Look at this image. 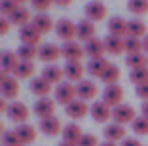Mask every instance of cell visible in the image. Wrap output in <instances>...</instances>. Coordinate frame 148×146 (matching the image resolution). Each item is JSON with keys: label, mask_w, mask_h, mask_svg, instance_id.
<instances>
[{"label": "cell", "mask_w": 148, "mask_h": 146, "mask_svg": "<svg viewBox=\"0 0 148 146\" xmlns=\"http://www.w3.org/2000/svg\"><path fill=\"white\" fill-rule=\"evenodd\" d=\"M78 99V93H76V86H72L70 82H61L55 87V101L63 106L70 104L72 101Z\"/></svg>", "instance_id": "1"}, {"label": "cell", "mask_w": 148, "mask_h": 146, "mask_svg": "<svg viewBox=\"0 0 148 146\" xmlns=\"http://www.w3.org/2000/svg\"><path fill=\"white\" fill-rule=\"evenodd\" d=\"M135 118H137V112H135V108L131 106V104L122 103V104H118L116 108H112V120L116 121V123H120V125L133 123Z\"/></svg>", "instance_id": "2"}, {"label": "cell", "mask_w": 148, "mask_h": 146, "mask_svg": "<svg viewBox=\"0 0 148 146\" xmlns=\"http://www.w3.org/2000/svg\"><path fill=\"white\" fill-rule=\"evenodd\" d=\"M6 114H8V118L12 121H15V123H27V120L31 116L29 106H27L25 103H21V101H12L8 110H6Z\"/></svg>", "instance_id": "3"}, {"label": "cell", "mask_w": 148, "mask_h": 146, "mask_svg": "<svg viewBox=\"0 0 148 146\" xmlns=\"http://www.w3.org/2000/svg\"><path fill=\"white\" fill-rule=\"evenodd\" d=\"M0 89H2V99H15V97L19 95L17 78L2 72L0 74Z\"/></svg>", "instance_id": "4"}, {"label": "cell", "mask_w": 148, "mask_h": 146, "mask_svg": "<svg viewBox=\"0 0 148 146\" xmlns=\"http://www.w3.org/2000/svg\"><path fill=\"white\" fill-rule=\"evenodd\" d=\"M63 57L66 59V63H82V57L86 55V49L82 47V44L72 40V42H65L61 46Z\"/></svg>", "instance_id": "5"}, {"label": "cell", "mask_w": 148, "mask_h": 146, "mask_svg": "<svg viewBox=\"0 0 148 146\" xmlns=\"http://www.w3.org/2000/svg\"><path fill=\"white\" fill-rule=\"evenodd\" d=\"M103 101H105L110 108H116L118 104L123 103V87L120 86V84L106 86L105 91H103Z\"/></svg>", "instance_id": "6"}, {"label": "cell", "mask_w": 148, "mask_h": 146, "mask_svg": "<svg viewBox=\"0 0 148 146\" xmlns=\"http://www.w3.org/2000/svg\"><path fill=\"white\" fill-rule=\"evenodd\" d=\"M59 57H63V49L57 44H42L38 47V59L48 64H53Z\"/></svg>", "instance_id": "7"}, {"label": "cell", "mask_w": 148, "mask_h": 146, "mask_svg": "<svg viewBox=\"0 0 148 146\" xmlns=\"http://www.w3.org/2000/svg\"><path fill=\"white\" fill-rule=\"evenodd\" d=\"M106 17V6L101 0H91L86 4V19L93 23H99Z\"/></svg>", "instance_id": "8"}, {"label": "cell", "mask_w": 148, "mask_h": 146, "mask_svg": "<svg viewBox=\"0 0 148 146\" xmlns=\"http://www.w3.org/2000/svg\"><path fill=\"white\" fill-rule=\"evenodd\" d=\"M55 32L63 42H72L76 38V23H72L70 19H59L55 25Z\"/></svg>", "instance_id": "9"}, {"label": "cell", "mask_w": 148, "mask_h": 146, "mask_svg": "<svg viewBox=\"0 0 148 146\" xmlns=\"http://www.w3.org/2000/svg\"><path fill=\"white\" fill-rule=\"evenodd\" d=\"M89 114H91V118L97 121V123H106V121L112 118V108H110L105 101H97V103L91 104Z\"/></svg>", "instance_id": "10"}, {"label": "cell", "mask_w": 148, "mask_h": 146, "mask_svg": "<svg viewBox=\"0 0 148 146\" xmlns=\"http://www.w3.org/2000/svg\"><path fill=\"white\" fill-rule=\"evenodd\" d=\"M89 110H91V106H87V103L82 101V99H76V101H72L70 104L65 106L66 116L72 118V120H82V118H86L87 114H89Z\"/></svg>", "instance_id": "11"}, {"label": "cell", "mask_w": 148, "mask_h": 146, "mask_svg": "<svg viewBox=\"0 0 148 146\" xmlns=\"http://www.w3.org/2000/svg\"><path fill=\"white\" fill-rule=\"evenodd\" d=\"M76 38L80 42H89V40L95 38V23L89 21V19H82V21L76 23Z\"/></svg>", "instance_id": "12"}, {"label": "cell", "mask_w": 148, "mask_h": 146, "mask_svg": "<svg viewBox=\"0 0 148 146\" xmlns=\"http://www.w3.org/2000/svg\"><path fill=\"white\" fill-rule=\"evenodd\" d=\"M55 103L57 101H51L48 99V97H44V99H38L34 103V114L40 118V120H44V118H51L53 114H55Z\"/></svg>", "instance_id": "13"}, {"label": "cell", "mask_w": 148, "mask_h": 146, "mask_svg": "<svg viewBox=\"0 0 148 146\" xmlns=\"http://www.w3.org/2000/svg\"><path fill=\"white\" fill-rule=\"evenodd\" d=\"M19 38H21V44H27V46H40V42H42V34L32 25L21 27L19 29Z\"/></svg>", "instance_id": "14"}, {"label": "cell", "mask_w": 148, "mask_h": 146, "mask_svg": "<svg viewBox=\"0 0 148 146\" xmlns=\"http://www.w3.org/2000/svg\"><path fill=\"white\" fill-rule=\"evenodd\" d=\"M40 131L48 137H55V135L63 133V125H61V120L57 116H51V118H44L40 120Z\"/></svg>", "instance_id": "15"}, {"label": "cell", "mask_w": 148, "mask_h": 146, "mask_svg": "<svg viewBox=\"0 0 148 146\" xmlns=\"http://www.w3.org/2000/svg\"><path fill=\"white\" fill-rule=\"evenodd\" d=\"M76 93H78V99L82 101H91L97 97V86L91 80H82V82L76 84Z\"/></svg>", "instance_id": "16"}, {"label": "cell", "mask_w": 148, "mask_h": 146, "mask_svg": "<svg viewBox=\"0 0 148 146\" xmlns=\"http://www.w3.org/2000/svg\"><path fill=\"white\" fill-rule=\"evenodd\" d=\"M63 76H65V69H61V66H57V64H48V66H44L42 70V78L46 80V82H49L53 86H59V84L63 82Z\"/></svg>", "instance_id": "17"}, {"label": "cell", "mask_w": 148, "mask_h": 146, "mask_svg": "<svg viewBox=\"0 0 148 146\" xmlns=\"http://www.w3.org/2000/svg\"><path fill=\"white\" fill-rule=\"evenodd\" d=\"M84 49H86V55H89L91 59H99V57H105V53H106L105 40L93 38V40H89V42L84 44Z\"/></svg>", "instance_id": "18"}, {"label": "cell", "mask_w": 148, "mask_h": 146, "mask_svg": "<svg viewBox=\"0 0 148 146\" xmlns=\"http://www.w3.org/2000/svg\"><path fill=\"white\" fill-rule=\"evenodd\" d=\"M19 63H21V59L17 57V53H13V51H4V53H2V57H0L2 72H6V74H13Z\"/></svg>", "instance_id": "19"}, {"label": "cell", "mask_w": 148, "mask_h": 146, "mask_svg": "<svg viewBox=\"0 0 148 146\" xmlns=\"http://www.w3.org/2000/svg\"><path fill=\"white\" fill-rule=\"evenodd\" d=\"M103 135H105L106 141L110 142H118V141H123L125 138V129H123V125L120 123H108L105 129H103Z\"/></svg>", "instance_id": "20"}, {"label": "cell", "mask_w": 148, "mask_h": 146, "mask_svg": "<svg viewBox=\"0 0 148 146\" xmlns=\"http://www.w3.org/2000/svg\"><path fill=\"white\" fill-rule=\"evenodd\" d=\"M108 30L110 34L120 36V38H125L127 36V21L120 15H114V17L108 19Z\"/></svg>", "instance_id": "21"}, {"label": "cell", "mask_w": 148, "mask_h": 146, "mask_svg": "<svg viewBox=\"0 0 148 146\" xmlns=\"http://www.w3.org/2000/svg\"><path fill=\"white\" fill-rule=\"evenodd\" d=\"M110 66V63L105 59V57H99V59H91L87 63V72L91 74L93 78H103V74L106 72V69Z\"/></svg>", "instance_id": "22"}, {"label": "cell", "mask_w": 148, "mask_h": 146, "mask_svg": "<svg viewBox=\"0 0 148 146\" xmlns=\"http://www.w3.org/2000/svg\"><path fill=\"white\" fill-rule=\"evenodd\" d=\"M31 25L38 30L40 34H46V32H49V30L53 29V21H51V17H49L48 13H36L34 17H32Z\"/></svg>", "instance_id": "23"}, {"label": "cell", "mask_w": 148, "mask_h": 146, "mask_svg": "<svg viewBox=\"0 0 148 146\" xmlns=\"http://www.w3.org/2000/svg\"><path fill=\"white\" fill-rule=\"evenodd\" d=\"M105 47H106V53H112V55H122V53L125 51L123 38L114 36V34H108L105 38Z\"/></svg>", "instance_id": "24"}, {"label": "cell", "mask_w": 148, "mask_h": 146, "mask_svg": "<svg viewBox=\"0 0 148 146\" xmlns=\"http://www.w3.org/2000/svg\"><path fill=\"white\" fill-rule=\"evenodd\" d=\"M10 21H12V25H17L19 29L21 27H25V25H31V21H32V17H31V12L25 8V6H19L15 12L10 15Z\"/></svg>", "instance_id": "25"}, {"label": "cell", "mask_w": 148, "mask_h": 146, "mask_svg": "<svg viewBox=\"0 0 148 146\" xmlns=\"http://www.w3.org/2000/svg\"><path fill=\"white\" fill-rule=\"evenodd\" d=\"M29 87H31V91H32L34 95H38L40 99L48 97L49 91H51V84L46 82V80H44L42 76H40V78H32L31 84H29Z\"/></svg>", "instance_id": "26"}, {"label": "cell", "mask_w": 148, "mask_h": 146, "mask_svg": "<svg viewBox=\"0 0 148 146\" xmlns=\"http://www.w3.org/2000/svg\"><path fill=\"white\" fill-rule=\"evenodd\" d=\"M84 72H86V69H84L82 63H66L65 64V76L70 82H82Z\"/></svg>", "instance_id": "27"}, {"label": "cell", "mask_w": 148, "mask_h": 146, "mask_svg": "<svg viewBox=\"0 0 148 146\" xmlns=\"http://www.w3.org/2000/svg\"><path fill=\"white\" fill-rule=\"evenodd\" d=\"M61 135H63V141H65V142H74V144H78L80 138L84 137L82 129H80L76 123H66L65 127H63Z\"/></svg>", "instance_id": "28"}, {"label": "cell", "mask_w": 148, "mask_h": 146, "mask_svg": "<svg viewBox=\"0 0 148 146\" xmlns=\"http://www.w3.org/2000/svg\"><path fill=\"white\" fill-rule=\"evenodd\" d=\"M15 133H17L19 141H21L23 144H31L36 138V129L29 123H19L17 127H15Z\"/></svg>", "instance_id": "29"}, {"label": "cell", "mask_w": 148, "mask_h": 146, "mask_svg": "<svg viewBox=\"0 0 148 146\" xmlns=\"http://www.w3.org/2000/svg\"><path fill=\"white\" fill-rule=\"evenodd\" d=\"M127 36L144 38V36H146V25H144L140 19H131V21H127Z\"/></svg>", "instance_id": "30"}, {"label": "cell", "mask_w": 148, "mask_h": 146, "mask_svg": "<svg viewBox=\"0 0 148 146\" xmlns=\"http://www.w3.org/2000/svg\"><path fill=\"white\" fill-rule=\"evenodd\" d=\"M34 74V63L32 61H21L17 64V69L13 72V76L17 78V80H27V78H31Z\"/></svg>", "instance_id": "31"}, {"label": "cell", "mask_w": 148, "mask_h": 146, "mask_svg": "<svg viewBox=\"0 0 148 146\" xmlns=\"http://www.w3.org/2000/svg\"><path fill=\"white\" fill-rule=\"evenodd\" d=\"M125 64L129 66L131 70L143 69V66H148V57L144 55L143 51H140V53H131V55L125 57Z\"/></svg>", "instance_id": "32"}, {"label": "cell", "mask_w": 148, "mask_h": 146, "mask_svg": "<svg viewBox=\"0 0 148 146\" xmlns=\"http://www.w3.org/2000/svg\"><path fill=\"white\" fill-rule=\"evenodd\" d=\"M120 76H122V70H120V66H116V64H110L108 69H106V72L103 74V78H101V80H103L106 86H112V84H118Z\"/></svg>", "instance_id": "33"}, {"label": "cell", "mask_w": 148, "mask_h": 146, "mask_svg": "<svg viewBox=\"0 0 148 146\" xmlns=\"http://www.w3.org/2000/svg\"><path fill=\"white\" fill-rule=\"evenodd\" d=\"M123 44H125L127 55L143 51V40H140V38H135V36H125V38H123Z\"/></svg>", "instance_id": "34"}, {"label": "cell", "mask_w": 148, "mask_h": 146, "mask_svg": "<svg viewBox=\"0 0 148 146\" xmlns=\"http://www.w3.org/2000/svg\"><path fill=\"white\" fill-rule=\"evenodd\" d=\"M15 53H17V57L21 61H32L36 55H38V49H36V46H27V44H21L19 49Z\"/></svg>", "instance_id": "35"}, {"label": "cell", "mask_w": 148, "mask_h": 146, "mask_svg": "<svg viewBox=\"0 0 148 146\" xmlns=\"http://www.w3.org/2000/svg\"><path fill=\"white\" fill-rule=\"evenodd\" d=\"M129 80L135 86H140V84L148 82V66H143V69H135L129 72Z\"/></svg>", "instance_id": "36"}, {"label": "cell", "mask_w": 148, "mask_h": 146, "mask_svg": "<svg viewBox=\"0 0 148 146\" xmlns=\"http://www.w3.org/2000/svg\"><path fill=\"white\" fill-rule=\"evenodd\" d=\"M127 8L131 13L135 15H144L148 12V0H129L127 2Z\"/></svg>", "instance_id": "37"}, {"label": "cell", "mask_w": 148, "mask_h": 146, "mask_svg": "<svg viewBox=\"0 0 148 146\" xmlns=\"http://www.w3.org/2000/svg\"><path fill=\"white\" fill-rule=\"evenodd\" d=\"M131 129H133L135 135H148V118L137 116L135 121L131 123Z\"/></svg>", "instance_id": "38"}, {"label": "cell", "mask_w": 148, "mask_h": 146, "mask_svg": "<svg viewBox=\"0 0 148 146\" xmlns=\"http://www.w3.org/2000/svg\"><path fill=\"white\" fill-rule=\"evenodd\" d=\"M2 146H23V142L19 141L17 133H15V129L2 133Z\"/></svg>", "instance_id": "39"}, {"label": "cell", "mask_w": 148, "mask_h": 146, "mask_svg": "<svg viewBox=\"0 0 148 146\" xmlns=\"http://www.w3.org/2000/svg\"><path fill=\"white\" fill-rule=\"evenodd\" d=\"M17 8H19V4L15 0H2V2H0V10H2V15H4V17H10Z\"/></svg>", "instance_id": "40"}, {"label": "cell", "mask_w": 148, "mask_h": 146, "mask_svg": "<svg viewBox=\"0 0 148 146\" xmlns=\"http://www.w3.org/2000/svg\"><path fill=\"white\" fill-rule=\"evenodd\" d=\"M51 2H53V0H31V6L38 13H46V10L51 8Z\"/></svg>", "instance_id": "41"}, {"label": "cell", "mask_w": 148, "mask_h": 146, "mask_svg": "<svg viewBox=\"0 0 148 146\" xmlns=\"http://www.w3.org/2000/svg\"><path fill=\"white\" fill-rule=\"evenodd\" d=\"M78 146H101V142L97 141V137H95V135H91V133H86L82 138H80Z\"/></svg>", "instance_id": "42"}, {"label": "cell", "mask_w": 148, "mask_h": 146, "mask_svg": "<svg viewBox=\"0 0 148 146\" xmlns=\"http://www.w3.org/2000/svg\"><path fill=\"white\" fill-rule=\"evenodd\" d=\"M135 93H137V97H139L143 103L148 101V82L140 84V86H135Z\"/></svg>", "instance_id": "43"}, {"label": "cell", "mask_w": 148, "mask_h": 146, "mask_svg": "<svg viewBox=\"0 0 148 146\" xmlns=\"http://www.w3.org/2000/svg\"><path fill=\"white\" fill-rule=\"evenodd\" d=\"M10 27H12V21L8 17H2L0 19V34H8Z\"/></svg>", "instance_id": "44"}, {"label": "cell", "mask_w": 148, "mask_h": 146, "mask_svg": "<svg viewBox=\"0 0 148 146\" xmlns=\"http://www.w3.org/2000/svg\"><path fill=\"white\" fill-rule=\"evenodd\" d=\"M120 146H143V144H140L137 138H133V137H125V138L122 141V144H120Z\"/></svg>", "instance_id": "45"}, {"label": "cell", "mask_w": 148, "mask_h": 146, "mask_svg": "<svg viewBox=\"0 0 148 146\" xmlns=\"http://www.w3.org/2000/svg\"><path fill=\"white\" fill-rule=\"evenodd\" d=\"M72 2H74V0H53V4H57V6H63V8H65V6H70Z\"/></svg>", "instance_id": "46"}, {"label": "cell", "mask_w": 148, "mask_h": 146, "mask_svg": "<svg viewBox=\"0 0 148 146\" xmlns=\"http://www.w3.org/2000/svg\"><path fill=\"white\" fill-rule=\"evenodd\" d=\"M140 116L148 118V101H144V103H143V106H140Z\"/></svg>", "instance_id": "47"}, {"label": "cell", "mask_w": 148, "mask_h": 146, "mask_svg": "<svg viewBox=\"0 0 148 146\" xmlns=\"http://www.w3.org/2000/svg\"><path fill=\"white\" fill-rule=\"evenodd\" d=\"M143 51H146V53H148V34L143 38Z\"/></svg>", "instance_id": "48"}, {"label": "cell", "mask_w": 148, "mask_h": 146, "mask_svg": "<svg viewBox=\"0 0 148 146\" xmlns=\"http://www.w3.org/2000/svg\"><path fill=\"white\" fill-rule=\"evenodd\" d=\"M101 146H120V144H116V142H110V141H105V142H101Z\"/></svg>", "instance_id": "49"}, {"label": "cell", "mask_w": 148, "mask_h": 146, "mask_svg": "<svg viewBox=\"0 0 148 146\" xmlns=\"http://www.w3.org/2000/svg\"><path fill=\"white\" fill-rule=\"evenodd\" d=\"M59 146H78V144H74V142H65V141H63Z\"/></svg>", "instance_id": "50"}, {"label": "cell", "mask_w": 148, "mask_h": 146, "mask_svg": "<svg viewBox=\"0 0 148 146\" xmlns=\"http://www.w3.org/2000/svg\"><path fill=\"white\" fill-rule=\"evenodd\" d=\"M15 2H17L19 6H23V4H27V2H31V0H15Z\"/></svg>", "instance_id": "51"}, {"label": "cell", "mask_w": 148, "mask_h": 146, "mask_svg": "<svg viewBox=\"0 0 148 146\" xmlns=\"http://www.w3.org/2000/svg\"><path fill=\"white\" fill-rule=\"evenodd\" d=\"M23 146H25V144H23Z\"/></svg>", "instance_id": "52"}]
</instances>
